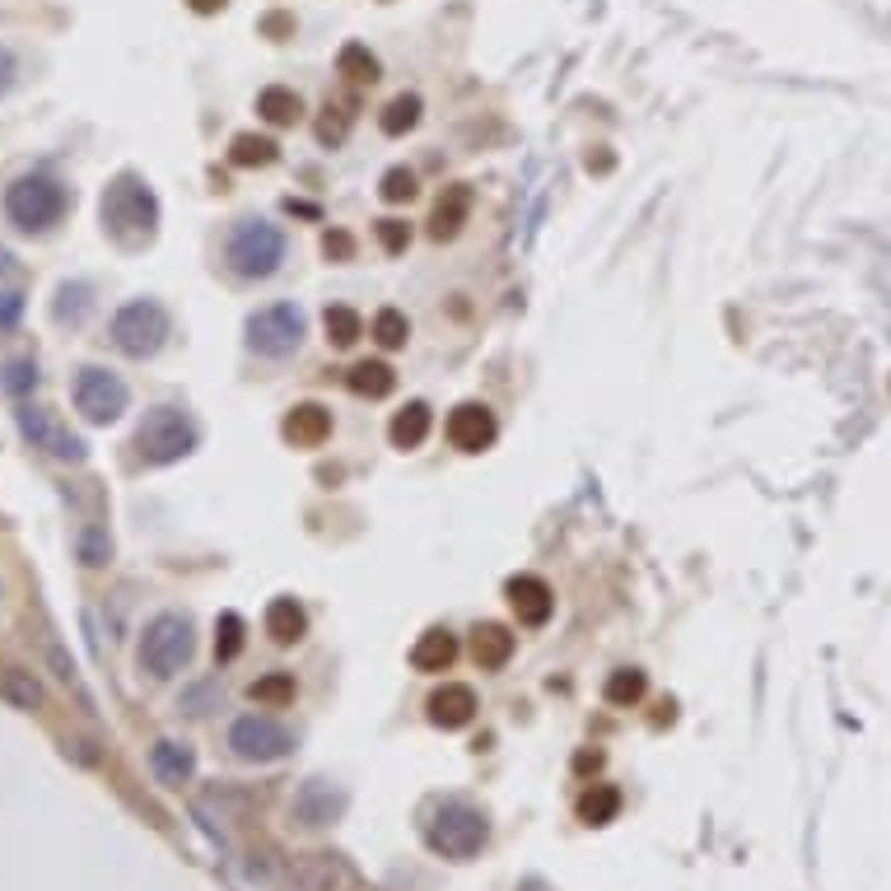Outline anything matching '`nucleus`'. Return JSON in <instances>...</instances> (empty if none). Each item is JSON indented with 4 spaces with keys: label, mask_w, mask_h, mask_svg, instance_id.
I'll return each instance as SVG.
<instances>
[{
    "label": "nucleus",
    "mask_w": 891,
    "mask_h": 891,
    "mask_svg": "<svg viewBox=\"0 0 891 891\" xmlns=\"http://www.w3.org/2000/svg\"><path fill=\"white\" fill-rule=\"evenodd\" d=\"M99 215H103V229L117 243H126V248H141V243H150L154 229H160V202H154V192L136 173H122L103 187Z\"/></svg>",
    "instance_id": "obj_1"
},
{
    "label": "nucleus",
    "mask_w": 891,
    "mask_h": 891,
    "mask_svg": "<svg viewBox=\"0 0 891 891\" xmlns=\"http://www.w3.org/2000/svg\"><path fill=\"white\" fill-rule=\"evenodd\" d=\"M65 211H71V192L48 173H24L6 187V215L24 234H48L52 225H61Z\"/></svg>",
    "instance_id": "obj_2"
},
{
    "label": "nucleus",
    "mask_w": 891,
    "mask_h": 891,
    "mask_svg": "<svg viewBox=\"0 0 891 891\" xmlns=\"http://www.w3.org/2000/svg\"><path fill=\"white\" fill-rule=\"evenodd\" d=\"M229 272L243 276V280H266L280 272L285 262V234L272 219H243V225L229 234Z\"/></svg>",
    "instance_id": "obj_3"
},
{
    "label": "nucleus",
    "mask_w": 891,
    "mask_h": 891,
    "mask_svg": "<svg viewBox=\"0 0 891 891\" xmlns=\"http://www.w3.org/2000/svg\"><path fill=\"white\" fill-rule=\"evenodd\" d=\"M192 649H196L192 621L177 612H160L141 635V667L150 677H173L192 663Z\"/></svg>",
    "instance_id": "obj_4"
},
{
    "label": "nucleus",
    "mask_w": 891,
    "mask_h": 891,
    "mask_svg": "<svg viewBox=\"0 0 891 891\" xmlns=\"http://www.w3.org/2000/svg\"><path fill=\"white\" fill-rule=\"evenodd\" d=\"M196 449V426L177 407H154L136 430V453L150 467H168Z\"/></svg>",
    "instance_id": "obj_5"
},
{
    "label": "nucleus",
    "mask_w": 891,
    "mask_h": 891,
    "mask_svg": "<svg viewBox=\"0 0 891 891\" xmlns=\"http://www.w3.org/2000/svg\"><path fill=\"white\" fill-rule=\"evenodd\" d=\"M168 341V314L164 304L154 299H131L117 308L113 318V346L122 355H131V360H150L154 350H160Z\"/></svg>",
    "instance_id": "obj_6"
},
{
    "label": "nucleus",
    "mask_w": 891,
    "mask_h": 891,
    "mask_svg": "<svg viewBox=\"0 0 891 891\" xmlns=\"http://www.w3.org/2000/svg\"><path fill=\"white\" fill-rule=\"evenodd\" d=\"M126 402H131V392L113 369L84 365L75 373V411L89 420V426H113V420H122Z\"/></svg>",
    "instance_id": "obj_7"
},
{
    "label": "nucleus",
    "mask_w": 891,
    "mask_h": 891,
    "mask_svg": "<svg viewBox=\"0 0 891 891\" xmlns=\"http://www.w3.org/2000/svg\"><path fill=\"white\" fill-rule=\"evenodd\" d=\"M426 840H430V850L443 854V859H472L485 844V817L477 808H467V803H449V808H439V817L430 821Z\"/></svg>",
    "instance_id": "obj_8"
},
{
    "label": "nucleus",
    "mask_w": 891,
    "mask_h": 891,
    "mask_svg": "<svg viewBox=\"0 0 891 891\" xmlns=\"http://www.w3.org/2000/svg\"><path fill=\"white\" fill-rule=\"evenodd\" d=\"M248 346L266 360H285L304 346V314L295 304H272V308H257L248 318Z\"/></svg>",
    "instance_id": "obj_9"
},
{
    "label": "nucleus",
    "mask_w": 891,
    "mask_h": 891,
    "mask_svg": "<svg viewBox=\"0 0 891 891\" xmlns=\"http://www.w3.org/2000/svg\"><path fill=\"white\" fill-rule=\"evenodd\" d=\"M289 747H295L289 728H280L276 719H266V715H243L229 728V751L238 756V761L266 766V761H280V756H289Z\"/></svg>",
    "instance_id": "obj_10"
},
{
    "label": "nucleus",
    "mask_w": 891,
    "mask_h": 891,
    "mask_svg": "<svg viewBox=\"0 0 891 891\" xmlns=\"http://www.w3.org/2000/svg\"><path fill=\"white\" fill-rule=\"evenodd\" d=\"M19 430H24V439L33 443V449L52 453L61 462H84V453H89L84 439H75L52 411H42V407H24V411H19Z\"/></svg>",
    "instance_id": "obj_11"
},
{
    "label": "nucleus",
    "mask_w": 891,
    "mask_h": 891,
    "mask_svg": "<svg viewBox=\"0 0 891 891\" xmlns=\"http://www.w3.org/2000/svg\"><path fill=\"white\" fill-rule=\"evenodd\" d=\"M495 434H500L495 416H490V407H481V402H462V407L449 416V439H453V449H462V453L490 449V443H495Z\"/></svg>",
    "instance_id": "obj_12"
},
{
    "label": "nucleus",
    "mask_w": 891,
    "mask_h": 891,
    "mask_svg": "<svg viewBox=\"0 0 891 891\" xmlns=\"http://www.w3.org/2000/svg\"><path fill=\"white\" fill-rule=\"evenodd\" d=\"M509 607H514V616L523 626H546L551 612H555V597L546 588V578L519 574V578H509Z\"/></svg>",
    "instance_id": "obj_13"
},
{
    "label": "nucleus",
    "mask_w": 891,
    "mask_h": 891,
    "mask_svg": "<svg viewBox=\"0 0 891 891\" xmlns=\"http://www.w3.org/2000/svg\"><path fill=\"white\" fill-rule=\"evenodd\" d=\"M346 808V793L331 789L327 779H308V785L295 793V817L304 827H327V821H337Z\"/></svg>",
    "instance_id": "obj_14"
},
{
    "label": "nucleus",
    "mask_w": 891,
    "mask_h": 891,
    "mask_svg": "<svg viewBox=\"0 0 891 891\" xmlns=\"http://www.w3.org/2000/svg\"><path fill=\"white\" fill-rule=\"evenodd\" d=\"M472 715H477V690L472 686L449 682L430 696V719L439 728H462V724H472Z\"/></svg>",
    "instance_id": "obj_15"
},
{
    "label": "nucleus",
    "mask_w": 891,
    "mask_h": 891,
    "mask_svg": "<svg viewBox=\"0 0 891 891\" xmlns=\"http://www.w3.org/2000/svg\"><path fill=\"white\" fill-rule=\"evenodd\" d=\"M327 434H331V411L318 402H304L285 416V439L295 449H318V443H327Z\"/></svg>",
    "instance_id": "obj_16"
},
{
    "label": "nucleus",
    "mask_w": 891,
    "mask_h": 891,
    "mask_svg": "<svg viewBox=\"0 0 891 891\" xmlns=\"http://www.w3.org/2000/svg\"><path fill=\"white\" fill-rule=\"evenodd\" d=\"M467 215H472V192L467 187H449L439 196V206H434V215H430V234L443 243V238H453L462 225H467Z\"/></svg>",
    "instance_id": "obj_17"
},
{
    "label": "nucleus",
    "mask_w": 891,
    "mask_h": 891,
    "mask_svg": "<svg viewBox=\"0 0 891 891\" xmlns=\"http://www.w3.org/2000/svg\"><path fill=\"white\" fill-rule=\"evenodd\" d=\"M150 766H154V775H160V785H187L192 779V770H196V756H192V747H183V742H160L150 751Z\"/></svg>",
    "instance_id": "obj_18"
},
{
    "label": "nucleus",
    "mask_w": 891,
    "mask_h": 891,
    "mask_svg": "<svg viewBox=\"0 0 891 891\" xmlns=\"http://www.w3.org/2000/svg\"><path fill=\"white\" fill-rule=\"evenodd\" d=\"M304 631H308V616L295 597H276V603L266 607V635L276 644H295V639H304Z\"/></svg>",
    "instance_id": "obj_19"
},
{
    "label": "nucleus",
    "mask_w": 891,
    "mask_h": 891,
    "mask_svg": "<svg viewBox=\"0 0 891 891\" xmlns=\"http://www.w3.org/2000/svg\"><path fill=\"white\" fill-rule=\"evenodd\" d=\"M472 654L477 663L485 667V673H495V667H504L509 658H514V635H509V626H477V639H472Z\"/></svg>",
    "instance_id": "obj_20"
},
{
    "label": "nucleus",
    "mask_w": 891,
    "mask_h": 891,
    "mask_svg": "<svg viewBox=\"0 0 891 891\" xmlns=\"http://www.w3.org/2000/svg\"><path fill=\"white\" fill-rule=\"evenodd\" d=\"M388 434H392L397 449H420V443L430 439V407L426 402H407L402 411L392 416Z\"/></svg>",
    "instance_id": "obj_21"
},
{
    "label": "nucleus",
    "mask_w": 891,
    "mask_h": 891,
    "mask_svg": "<svg viewBox=\"0 0 891 891\" xmlns=\"http://www.w3.org/2000/svg\"><path fill=\"white\" fill-rule=\"evenodd\" d=\"M453 658H458V639L449 631H426L416 639V649H411V663L420 667V673H443Z\"/></svg>",
    "instance_id": "obj_22"
},
{
    "label": "nucleus",
    "mask_w": 891,
    "mask_h": 891,
    "mask_svg": "<svg viewBox=\"0 0 891 891\" xmlns=\"http://www.w3.org/2000/svg\"><path fill=\"white\" fill-rule=\"evenodd\" d=\"M295 882L304 891H331L337 882H346V868L331 854H304V859H295Z\"/></svg>",
    "instance_id": "obj_23"
},
{
    "label": "nucleus",
    "mask_w": 891,
    "mask_h": 891,
    "mask_svg": "<svg viewBox=\"0 0 891 891\" xmlns=\"http://www.w3.org/2000/svg\"><path fill=\"white\" fill-rule=\"evenodd\" d=\"M346 383H350L355 397H373V402H378V397H388V392L397 388V373H392V365H383V360H365V365L350 369Z\"/></svg>",
    "instance_id": "obj_24"
},
{
    "label": "nucleus",
    "mask_w": 891,
    "mask_h": 891,
    "mask_svg": "<svg viewBox=\"0 0 891 891\" xmlns=\"http://www.w3.org/2000/svg\"><path fill=\"white\" fill-rule=\"evenodd\" d=\"M257 113H262L266 122H272V126H289V122H299L304 103H299L295 89L272 84V89H262V94H257Z\"/></svg>",
    "instance_id": "obj_25"
},
{
    "label": "nucleus",
    "mask_w": 891,
    "mask_h": 891,
    "mask_svg": "<svg viewBox=\"0 0 891 891\" xmlns=\"http://www.w3.org/2000/svg\"><path fill=\"white\" fill-rule=\"evenodd\" d=\"M0 700H10L14 709H38L42 705V686L33 682V673L10 667V673H0Z\"/></svg>",
    "instance_id": "obj_26"
},
{
    "label": "nucleus",
    "mask_w": 891,
    "mask_h": 891,
    "mask_svg": "<svg viewBox=\"0 0 891 891\" xmlns=\"http://www.w3.org/2000/svg\"><path fill=\"white\" fill-rule=\"evenodd\" d=\"M322 327H327V341L341 346V350L360 341V331H365L360 314H355V308H346V304H331L327 314H322Z\"/></svg>",
    "instance_id": "obj_27"
},
{
    "label": "nucleus",
    "mask_w": 891,
    "mask_h": 891,
    "mask_svg": "<svg viewBox=\"0 0 891 891\" xmlns=\"http://www.w3.org/2000/svg\"><path fill=\"white\" fill-rule=\"evenodd\" d=\"M621 812V793L612 785H593L584 793V803H578V817L588 821V827H607V821Z\"/></svg>",
    "instance_id": "obj_28"
},
{
    "label": "nucleus",
    "mask_w": 891,
    "mask_h": 891,
    "mask_svg": "<svg viewBox=\"0 0 891 891\" xmlns=\"http://www.w3.org/2000/svg\"><path fill=\"white\" fill-rule=\"evenodd\" d=\"M248 696L257 705H266V709H280V705L295 700V677H289V673H266V677H257L248 686Z\"/></svg>",
    "instance_id": "obj_29"
},
{
    "label": "nucleus",
    "mask_w": 891,
    "mask_h": 891,
    "mask_svg": "<svg viewBox=\"0 0 891 891\" xmlns=\"http://www.w3.org/2000/svg\"><path fill=\"white\" fill-rule=\"evenodd\" d=\"M416 122H420V99H416V94H397V99L383 107V117H378V126H383L388 136H407Z\"/></svg>",
    "instance_id": "obj_30"
},
{
    "label": "nucleus",
    "mask_w": 891,
    "mask_h": 891,
    "mask_svg": "<svg viewBox=\"0 0 891 891\" xmlns=\"http://www.w3.org/2000/svg\"><path fill=\"white\" fill-rule=\"evenodd\" d=\"M337 71H341L346 80H355V84H373V80H378V61H373L369 48L350 42V48H341V57H337Z\"/></svg>",
    "instance_id": "obj_31"
},
{
    "label": "nucleus",
    "mask_w": 891,
    "mask_h": 891,
    "mask_svg": "<svg viewBox=\"0 0 891 891\" xmlns=\"http://www.w3.org/2000/svg\"><path fill=\"white\" fill-rule=\"evenodd\" d=\"M407 337H411V322H407V314H397V308H383V314L373 318V341L383 346V350L407 346Z\"/></svg>",
    "instance_id": "obj_32"
},
{
    "label": "nucleus",
    "mask_w": 891,
    "mask_h": 891,
    "mask_svg": "<svg viewBox=\"0 0 891 891\" xmlns=\"http://www.w3.org/2000/svg\"><path fill=\"white\" fill-rule=\"evenodd\" d=\"M238 649H243V616L225 612L215 621V658L229 663V658H238Z\"/></svg>",
    "instance_id": "obj_33"
},
{
    "label": "nucleus",
    "mask_w": 891,
    "mask_h": 891,
    "mask_svg": "<svg viewBox=\"0 0 891 891\" xmlns=\"http://www.w3.org/2000/svg\"><path fill=\"white\" fill-rule=\"evenodd\" d=\"M229 160L243 164V168H253V164H272V160H276V141H266V136H234Z\"/></svg>",
    "instance_id": "obj_34"
},
{
    "label": "nucleus",
    "mask_w": 891,
    "mask_h": 891,
    "mask_svg": "<svg viewBox=\"0 0 891 891\" xmlns=\"http://www.w3.org/2000/svg\"><path fill=\"white\" fill-rule=\"evenodd\" d=\"M644 696V673H635V667H621V673L607 677V700L612 705H635Z\"/></svg>",
    "instance_id": "obj_35"
},
{
    "label": "nucleus",
    "mask_w": 891,
    "mask_h": 891,
    "mask_svg": "<svg viewBox=\"0 0 891 891\" xmlns=\"http://www.w3.org/2000/svg\"><path fill=\"white\" fill-rule=\"evenodd\" d=\"M80 561H84L89 570H99V565L113 561V542H107L103 528H84V532H80Z\"/></svg>",
    "instance_id": "obj_36"
},
{
    "label": "nucleus",
    "mask_w": 891,
    "mask_h": 891,
    "mask_svg": "<svg viewBox=\"0 0 891 891\" xmlns=\"http://www.w3.org/2000/svg\"><path fill=\"white\" fill-rule=\"evenodd\" d=\"M84 308H89V285H61L57 289V322H80L84 318Z\"/></svg>",
    "instance_id": "obj_37"
},
{
    "label": "nucleus",
    "mask_w": 891,
    "mask_h": 891,
    "mask_svg": "<svg viewBox=\"0 0 891 891\" xmlns=\"http://www.w3.org/2000/svg\"><path fill=\"white\" fill-rule=\"evenodd\" d=\"M378 192H383V202H411L416 196V173L411 168H388L383 183H378Z\"/></svg>",
    "instance_id": "obj_38"
},
{
    "label": "nucleus",
    "mask_w": 891,
    "mask_h": 891,
    "mask_svg": "<svg viewBox=\"0 0 891 891\" xmlns=\"http://www.w3.org/2000/svg\"><path fill=\"white\" fill-rule=\"evenodd\" d=\"M0 383H6V392H29L33 383H38V365L33 360H10L6 365V378H0Z\"/></svg>",
    "instance_id": "obj_39"
},
{
    "label": "nucleus",
    "mask_w": 891,
    "mask_h": 891,
    "mask_svg": "<svg viewBox=\"0 0 891 891\" xmlns=\"http://www.w3.org/2000/svg\"><path fill=\"white\" fill-rule=\"evenodd\" d=\"M378 243H383L388 253H407L411 225H407V219H378Z\"/></svg>",
    "instance_id": "obj_40"
},
{
    "label": "nucleus",
    "mask_w": 891,
    "mask_h": 891,
    "mask_svg": "<svg viewBox=\"0 0 891 891\" xmlns=\"http://www.w3.org/2000/svg\"><path fill=\"white\" fill-rule=\"evenodd\" d=\"M322 253H327V257H337V262H346V257L355 253V243H350V234H341V229H331V234L322 238Z\"/></svg>",
    "instance_id": "obj_41"
},
{
    "label": "nucleus",
    "mask_w": 891,
    "mask_h": 891,
    "mask_svg": "<svg viewBox=\"0 0 891 891\" xmlns=\"http://www.w3.org/2000/svg\"><path fill=\"white\" fill-rule=\"evenodd\" d=\"M19 314H24V299H19L14 289H6V295H0V327H14Z\"/></svg>",
    "instance_id": "obj_42"
},
{
    "label": "nucleus",
    "mask_w": 891,
    "mask_h": 891,
    "mask_svg": "<svg viewBox=\"0 0 891 891\" xmlns=\"http://www.w3.org/2000/svg\"><path fill=\"white\" fill-rule=\"evenodd\" d=\"M14 75H19V61H14V52H10V48H0V94H10Z\"/></svg>",
    "instance_id": "obj_43"
},
{
    "label": "nucleus",
    "mask_w": 891,
    "mask_h": 891,
    "mask_svg": "<svg viewBox=\"0 0 891 891\" xmlns=\"http://www.w3.org/2000/svg\"><path fill=\"white\" fill-rule=\"evenodd\" d=\"M192 10H202V14H215V10H225V0H187Z\"/></svg>",
    "instance_id": "obj_44"
},
{
    "label": "nucleus",
    "mask_w": 891,
    "mask_h": 891,
    "mask_svg": "<svg viewBox=\"0 0 891 891\" xmlns=\"http://www.w3.org/2000/svg\"><path fill=\"white\" fill-rule=\"evenodd\" d=\"M285 29H295L285 14H272V19H266V33H285Z\"/></svg>",
    "instance_id": "obj_45"
}]
</instances>
